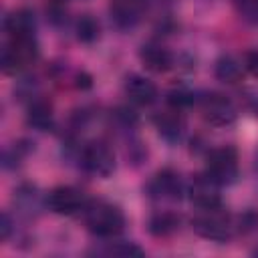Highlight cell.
<instances>
[{
  "mask_svg": "<svg viewBox=\"0 0 258 258\" xmlns=\"http://www.w3.org/2000/svg\"><path fill=\"white\" fill-rule=\"evenodd\" d=\"M83 214H85V224L89 232H93L99 238H115L125 228V216L121 208L111 202H105V200L87 202Z\"/></svg>",
  "mask_w": 258,
  "mask_h": 258,
  "instance_id": "obj_1",
  "label": "cell"
},
{
  "mask_svg": "<svg viewBox=\"0 0 258 258\" xmlns=\"http://www.w3.org/2000/svg\"><path fill=\"white\" fill-rule=\"evenodd\" d=\"M81 165L95 177H109L115 171V153L103 141H91L81 149Z\"/></svg>",
  "mask_w": 258,
  "mask_h": 258,
  "instance_id": "obj_5",
  "label": "cell"
},
{
  "mask_svg": "<svg viewBox=\"0 0 258 258\" xmlns=\"http://www.w3.org/2000/svg\"><path fill=\"white\" fill-rule=\"evenodd\" d=\"M26 121L30 127L38 129V131H48L54 125V113H52V105L44 99H34L28 107L26 113Z\"/></svg>",
  "mask_w": 258,
  "mask_h": 258,
  "instance_id": "obj_15",
  "label": "cell"
},
{
  "mask_svg": "<svg viewBox=\"0 0 258 258\" xmlns=\"http://www.w3.org/2000/svg\"><path fill=\"white\" fill-rule=\"evenodd\" d=\"M191 230L206 240L226 242L234 234L236 222L232 220V216L222 206L198 208V214L191 218Z\"/></svg>",
  "mask_w": 258,
  "mask_h": 258,
  "instance_id": "obj_2",
  "label": "cell"
},
{
  "mask_svg": "<svg viewBox=\"0 0 258 258\" xmlns=\"http://www.w3.org/2000/svg\"><path fill=\"white\" fill-rule=\"evenodd\" d=\"M38 58V42L36 36L26 38H10L2 50V71L6 75H16L26 71Z\"/></svg>",
  "mask_w": 258,
  "mask_h": 258,
  "instance_id": "obj_3",
  "label": "cell"
},
{
  "mask_svg": "<svg viewBox=\"0 0 258 258\" xmlns=\"http://www.w3.org/2000/svg\"><path fill=\"white\" fill-rule=\"evenodd\" d=\"M246 67H248V71L258 79V50L246 54Z\"/></svg>",
  "mask_w": 258,
  "mask_h": 258,
  "instance_id": "obj_24",
  "label": "cell"
},
{
  "mask_svg": "<svg viewBox=\"0 0 258 258\" xmlns=\"http://www.w3.org/2000/svg\"><path fill=\"white\" fill-rule=\"evenodd\" d=\"M44 204L50 212H54L58 216H75V214L85 210L87 200H85V194L79 187L58 185V187H54L46 194Z\"/></svg>",
  "mask_w": 258,
  "mask_h": 258,
  "instance_id": "obj_6",
  "label": "cell"
},
{
  "mask_svg": "<svg viewBox=\"0 0 258 258\" xmlns=\"http://www.w3.org/2000/svg\"><path fill=\"white\" fill-rule=\"evenodd\" d=\"M109 256H143V250L133 242H115L105 250Z\"/></svg>",
  "mask_w": 258,
  "mask_h": 258,
  "instance_id": "obj_21",
  "label": "cell"
},
{
  "mask_svg": "<svg viewBox=\"0 0 258 258\" xmlns=\"http://www.w3.org/2000/svg\"><path fill=\"white\" fill-rule=\"evenodd\" d=\"M153 125H155V129H157V133H159L165 141H169V143L179 141L181 135H183V129H185V121H183L179 109H175V107H171V105H169V109L159 111V113L153 117Z\"/></svg>",
  "mask_w": 258,
  "mask_h": 258,
  "instance_id": "obj_12",
  "label": "cell"
},
{
  "mask_svg": "<svg viewBox=\"0 0 258 258\" xmlns=\"http://www.w3.org/2000/svg\"><path fill=\"white\" fill-rule=\"evenodd\" d=\"M202 115L214 127H228L236 121L238 109L226 95L210 93L202 99Z\"/></svg>",
  "mask_w": 258,
  "mask_h": 258,
  "instance_id": "obj_7",
  "label": "cell"
},
{
  "mask_svg": "<svg viewBox=\"0 0 258 258\" xmlns=\"http://www.w3.org/2000/svg\"><path fill=\"white\" fill-rule=\"evenodd\" d=\"M214 75H216L218 81L228 83V85H234V83L242 81V77H244V64L236 56H232V54H222L216 60Z\"/></svg>",
  "mask_w": 258,
  "mask_h": 258,
  "instance_id": "obj_16",
  "label": "cell"
},
{
  "mask_svg": "<svg viewBox=\"0 0 258 258\" xmlns=\"http://www.w3.org/2000/svg\"><path fill=\"white\" fill-rule=\"evenodd\" d=\"M10 230H12V222H10V216L4 212L2 214V224H0V240H6L10 236Z\"/></svg>",
  "mask_w": 258,
  "mask_h": 258,
  "instance_id": "obj_25",
  "label": "cell"
},
{
  "mask_svg": "<svg viewBox=\"0 0 258 258\" xmlns=\"http://www.w3.org/2000/svg\"><path fill=\"white\" fill-rule=\"evenodd\" d=\"M46 14H48L50 22H54V24L64 22V18H67V4H64V0H50L46 4Z\"/></svg>",
  "mask_w": 258,
  "mask_h": 258,
  "instance_id": "obj_23",
  "label": "cell"
},
{
  "mask_svg": "<svg viewBox=\"0 0 258 258\" xmlns=\"http://www.w3.org/2000/svg\"><path fill=\"white\" fill-rule=\"evenodd\" d=\"M236 14L248 22V24H258V0H232Z\"/></svg>",
  "mask_w": 258,
  "mask_h": 258,
  "instance_id": "obj_20",
  "label": "cell"
},
{
  "mask_svg": "<svg viewBox=\"0 0 258 258\" xmlns=\"http://www.w3.org/2000/svg\"><path fill=\"white\" fill-rule=\"evenodd\" d=\"M149 2V0H147ZM153 2H161V4H165V2H171V0H153Z\"/></svg>",
  "mask_w": 258,
  "mask_h": 258,
  "instance_id": "obj_26",
  "label": "cell"
},
{
  "mask_svg": "<svg viewBox=\"0 0 258 258\" xmlns=\"http://www.w3.org/2000/svg\"><path fill=\"white\" fill-rule=\"evenodd\" d=\"M14 202H16V206H18V210L22 212V214H26V216H30L34 210H38V194H36V187H32V185H22L18 191H16V196H14Z\"/></svg>",
  "mask_w": 258,
  "mask_h": 258,
  "instance_id": "obj_19",
  "label": "cell"
},
{
  "mask_svg": "<svg viewBox=\"0 0 258 258\" xmlns=\"http://www.w3.org/2000/svg\"><path fill=\"white\" fill-rule=\"evenodd\" d=\"M4 30L10 38H26V36H36V18L30 10L20 8L14 10L12 14L6 16L4 20Z\"/></svg>",
  "mask_w": 258,
  "mask_h": 258,
  "instance_id": "obj_14",
  "label": "cell"
},
{
  "mask_svg": "<svg viewBox=\"0 0 258 258\" xmlns=\"http://www.w3.org/2000/svg\"><path fill=\"white\" fill-rule=\"evenodd\" d=\"M167 103H169L171 107H175V109H183V107H187V105L194 103V93L183 91V89L171 91V93L167 95Z\"/></svg>",
  "mask_w": 258,
  "mask_h": 258,
  "instance_id": "obj_22",
  "label": "cell"
},
{
  "mask_svg": "<svg viewBox=\"0 0 258 258\" xmlns=\"http://www.w3.org/2000/svg\"><path fill=\"white\" fill-rule=\"evenodd\" d=\"M147 191L153 200L175 202L183 194V183H181L179 173H175L173 169H161L147 183Z\"/></svg>",
  "mask_w": 258,
  "mask_h": 258,
  "instance_id": "obj_9",
  "label": "cell"
},
{
  "mask_svg": "<svg viewBox=\"0 0 258 258\" xmlns=\"http://www.w3.org/2000/svg\"><path fill=\"white\" fill-rule=\"evenodd\" d=\"M125 95L133 105L147 107L157 99V87L143 75H129L125 79Z\"/></svg>",
  "mask_w": 258,
  "mask_h": 258,
  "instance_id": "obj_11",
  "label": "cell"
},
{
  "mask_svg": "<svg viewBox=\"0 0 258 258\" xmlns=\"http://www.w3.org/2000/svg\"><path fill=\"white\" fill-rule=\"evenodd\" d=\"M220 183L216 179H212L208 173L194 177V181L189 183V200L198 206V208H216L222 206V196H220Z\"/></svg>",
  "mask_w": 258,
  "mask_h": 258,
  "instance_id": "obj_10",
  "label": "cell"
},
{
  "mask_svg": "<svg viewBox=\"0 0 258 258\" xmlns=\"http://www.w3.org/2000/svg\"><path fill=\"white\" fill-rule=\"evenodd\" d=\"M75 32H77V38H79L81 42L91 44V42H95V40L99 38V34H101V24H99V20H97L93 14H83V16L77 20V24H75Z\"/></svg>",
  "mask_w": 258,
  "mask_h": 258,
  "instance_id": "obj_18",
  "label": "cell"
},
{
  "mask_svg": "<svg viewBox=\"0 0 258 258\" xmlns=\"http://www.w3.org/2000/svg\"><path fill=\"white\" fill-rule=\"evenodd\" d=\"M147 10V0H109V16L121 30L135 28Z\"/></svg>",
  "mask_w": 258,
  "mask_h": 258,
  "instance_id": "obj_8",
  "label": "cell"
},
{
  "mask_svg": "<svg viewBox=\"0 0 258 258\" xmlns=\"http://www.w3.org/2000/svg\"><path fill=\"white\" fill-rule=\"evenodd\" d=\"M254 254H258V248H256V250H254Z\"/></svg>",
  "mask_w": 258,
  "mask_h": 258,
  "instance_id": "obj_27",
  "label": "cell"
},
{
  "mask_svg": "<svg viewBox=\"0 0 258 258\" xmlns=\"http://www.w3.org/2000/svg\"><path fill=\"white\" fill-rule=\"evenodd\" d=\"M139 58L147 71L165 73L173 67V54L159 42H147L139 48Z\"/></svg>",
  "mask_w": 258,
  "mask_h": 258,
  "instance_id": "obj_13",
  "label": "cell"
},
{
  "mask_svg": "<svg viewBox=\"0 0 258 258\" xmlns=\"http://www.w3.org/2000/svg\"><path fill=\"white\" fill-rule=\"evenodd\" d=\"M179 228V216L169 212V210H161V212H155L151 218H149V232L157 238H163V236H169L173 234L175 230Z\"/></svg>",
  "mask_w": 258,
  "mask_h": 258,
  "instance_id": "obj_17",
  "label": "cell"
},
{
  "mask_svg": "<svg viewBox=\"0 0 258 258\" xmlns=\"http://www.w3.org/2000/svg\"><path fill=\"white\" fill-rule=\"evenodd\" d=\"M206 173L220 185H228L238 177V151L230 145L216 147L206 157Z\"/></svg>",
  "mask_w": 258,
  "mask_h": 258,
  "instance_id": "obj_4",
  "label": "cell"
}]
</instances>
